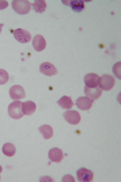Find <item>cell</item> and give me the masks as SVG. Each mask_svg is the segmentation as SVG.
Wrapping results in <instances>:
<instances>
[{
    "label": "cell",
    "mask_w": 121,
    "mask_h": 182,
    "mask_svg": "<svg viewBox=\"0 0 121 182\" xmlns=\"http://www.w3.org/2000/svg\"><path fill=\"white\" fill-rule=\"evenodd\" d=\"M57 103L62 108L65 109H71L74 105L71 97L65 95L60 98L57 101Z\"/></svg>",
    "instance_id": "15"
},
{
    "label": "cell",
    "mask_w": 121,
    "mask_h": 182,
    "mask_svg": "<svg viewBox=\"0 0 121 182\" xmlns=\"http://www.w3.org/2000/svg\"><path fill=\"white\" fill-rule=\"evenodd\" d=\"M65 120L69 123L72 125L78 124L81 120V116L79 113L74 110H68L63 114Z\"/></svg>",
    "instance_id": "7"
},
{
    "label": "cell",
    "mask_w": 121,
    "mask_h": 182,
    "mask_svg": "<svg viewBox=\"0 0 121 182\" xmlns=\"http://www.w3.org/2000/svg\"><path fill=\"white\" fill-rule=\"evenodd\" d=\"M33 9L37 13H42L44 12L47 7V5L45 0H35L32 4Z\"/></svg>",
    "instance_id": "18"
},
{
    "label": "cell",
    "mask_w": 121,
    "mask_h": 182,
    "mask_svg": "<svg viewBox=\"0 0 121 182\" xmlns=\"http://www.w3.org/2000/svg\"><path fill=\"white\" fill-rule=\"evenodd\" d=\"M10 97L13 100H19L25 96V90L21 86L16 85L11 86L9 90Z\"/></svg>",
    "instance_id": "6"
},
{
    "label": "cell",
    "mask_w": 121,
    "mask_h": 182,
    "mask_svg": "<svg viewBox=\"0 0 121 182\" xmlns=\"http://www.w3.org/2000/svg\"><path fill=\"white\" fill-rule=\"evenodd\" d=\"M62 181L63 182H75L74 178L70 175H67L63 178Z\"/></svg>",
    "instance_id": "21"
},
{
    "label": "cell",
    "mask_w": 121,
    "mask_h": 182,
    "mask_svg": "<svg viewBox=\"0 0 121 182\" xmlns=\"http://www.w3.org/2000/svg\"><path fill=\"white\" fill-rule=\"evenodd\" d=\"M3 25V24H0V33L1 32L2 30V27Z\"/></svg>",
    "instance_id": "23"
},
{
    "label": "cell",
    "mask_w": 121,
    "mask_h": 182,
    "mask_svg": "<svg viewBox=\"0 0 121 182\" xmlns=\"http://www.w3.org/2000/svg\"><path fill=\"white\" fill-rule=\"evenodd\" d=\"M39 132L46 140L51 138L53 135V130L52 127L48 125H44L38 128Z\"/></svg>",
    "instance_id": "16"
},
{
    "label": "cell",
    "mask_w": 121,
    "mask_h": 182,
    "mask_svg": "<svg viewBox=\"0 0 121 182\" xmlns=\"http://www.w3.org/2000/svg\"><path fill=\"white\" fill-rule=\"evenodd\" d=\"M49 159L52 162L57 163L60 162L64 158L62 150L58 148H53L48 152Z\"/></svg>",
    "instance_id": "12"
},
{
    "label": "cell",
    "mask_w": 121,
    "mask_h": 182,
    "mask_svg": "<svg viewBox=\"0 0 121 182\" xmlns=\"http://www.w3.org/2000/svg\"><path fill=\"white\" fill-rule=\"evenodd\" d=\"M2 151L5 155L8 157H11L15 153V147L11 143H6L4 144L2 147Z\"/></svg>",
    "instance_id": "17"
},
{
    "label": "cell",
    "mask_w": 121,
    "mask_h": 182,
    "mask_svg": "<svg viewBox=\"0 0 121 182\" xmlns=\"http://www.w3.org/2000/svg\"><path fill=\"white\" fill-rule=\"evenodd\" d=\"M2 170V166L0 165V173H1Z\"/></svg>",
    "instance_id": "24"
},
{
    "label": "cell",
    "mask_w": 121,
    "mask_h": 182,
    "mask_svg": "<svg viewBox=\"0 0 121 182\" xmlns=\"http://www.w3.org/2000/svg\"><path fill=\"white\" fill-rule=\"evenodd\" d=\"M11 6L14 11L20 15L28 13L31 8L30 2L26 0H13L11 3Z\"/></svg>",
    "instance_id": "1"
},
{
    "label": "cell",
    "mask_w": 121,
    "mask_h": 182,
    "mask_svg": "<svg viewBox=\"0 0 121 182\" xmlns=\"http://www.w3.org/2000/svg\"><path fill=\"white\" fill-rule=\"evenodd\" d=\"M77 178L79 182H90L93 178V173L92 170L84 167L79 169L77 171Z\"/></svg>",
    "instance_id": "5"
},
{
    "label": "cell",
    "mask_w": 121,
    "mask_h": 182,
    "mask_svg": "<svg viewBox=\"0 0 121 182\" xmlns=\"http://www.w3.org/2000/svg\"><path fill=\"white\" fill-rule=\"evenodd\" d=\"M32 45L36 51L40 52L46 47V42L42 35L38 34L34 37L32 41Z\"/></svg>",
    "instance_id": "11"
},
{
    "label": "cell",
    "mask_w": 121,
    "mask_h": 182,
    "mask_svg": "<svg viewBox=\"0 0 121 182\" xmlns=\"http://www.w3.org/2000/svg\"><path fill=\"white\" fill-rule=\"evenodd\" d=\"M8 5V3L6 0H0V10L4 9Z\"/></svg>",
    "instance_id": "22"
},
{
    "label": "cell",
    "mask_w": 121,
    "mask_h": 182,
    "mask_svg": "<svg viewBox=\"0 0 121 182\" xmlns=\"http://www.w3.org/2000/svg\"><path fill=\"white\" fill-rule=\"evenodd\" d=\"M39 69L41 73L47 76H52L57 73V69L55 67L49 62L42 63L40 65Z\"/></svg>",
    "instance_id": "10"
},
{
    "label": "cell",
    "mask_w": 121,
    "mask_h": 182,
    "mask_svg": "<svg viewBox=\"0 0 121 182\" xmlns=\"http://www.w3.org/2000/svg\"><path fill=\"white\" fill-rule=\"evenodd\" d=\"M69 5L72 10L76 12L82 11L84 8L83 2L81 0H71L69 2Z\"/></svg>",
    "instance_id": "19"
},
{
    "label": "cell",
    "mask_w": 121,
    "mask_h": 182,
    "mask_svg": "<svg viewBox=\"0 0 121 182\" xmlns=\"http://www.w3.org/2000/svg\"><path fill=\"white\" fill-rule=\"evenodd\" d=\"M23 103L19 101L13 102L9 104L8 107V113L11 118L18 120L22 117L24 114L22 110Z\"/></svg>",
    "instance_id": "2"
},
{
    "label": "cell",
    "mask_w": 121,
    "mask_h": 182,
    "mask_svg": "<svg viewBox=\"0 0 121 182\" xmlns=\"http://www.w3.org/2000/svg\"><path fill=\"white\" fill-rule=\"evenodd\" d=\"M13 33L15 39L21 43L28 42L31 39V35L30 33L27 30L21 28H18L14 30Z\"/></svg>",
    "instance_id": "4"
},
{
    "label": "cell",
    "mask_w": 121,
    "mask_h": 182,
    "mask_svg": "<svg viewBox=\"0 0 121 182\" xmlns=\"http://www.w3.org/2000/svg\"><path fill=\"white\" fill-rule=\"evenodd\" d=\"M9 78L8 72L5 70L0 69V85L6 84Z\"/></svg>",
    "instance_id": "20"
},
{
    "label": "cell",
    "mask_w": 121,
    "mask_h": 182,
    "mask_svg": "<svg viewBox=\"0 0 121 182\" xmlns=\"http://www.w3.org/2000/svg\"><path fill=\"white\" fill-rule=\"evenodd\" d=\"M115 83V79L112 76L104 74L100 77L99 85L102 89L108 91L113 87Z\"/></svg>",
    "instance_id": "3"
},
{
    "label": "cell",
    "mask_w": 121,
    "mask_h": 182,
    "mask_svg": "<svg viewBox=\"0 0 121 182\" xmlns=\"http://www.w3.org/2000/svg\"><path fill=\"white\" fill-rule=\"evenodd\" d=\"M36 109L35 103L31 101H27L22 103V110L25 115L28 116L32 115L35 112Z\"/></svg>",
    "instance_id": "14"
},
{
    "label": "cell",
    "mask_w": 121,
    "mask_h": 182,
    "mask_svg": "<svg viewBox=\"0 0 121 182\" xmlns=\"http://www.w3.org/2000/svg\"><path fill=\"white\" fill-rule=\"evenodd\" d=\"M100 79V77L97 74L94 73H90L85 76L84 81L86 86L93 88L98 86Z\"/></svg>",
    "instance_id": "8"
},
{
    "label": "cell",
    "mask_w": 121,
    "mask_h": 182,
    "mask_svg": "<svg viewBox=\"0 0 121 182\" xmlns=\"http://www.w3.org/2000/svg\"><path fill=\"white\" fill-rule=\"evenodd\" d=\"M93 101V100L87 97L81 96L77 99L76 104L79 109L87 110L91 108Z\"/></svg>",
    "instance_id": "9"
},
{
    "label": "cell",
    "mask_w": 121,
    "mask_h": 182,
    "mask_svg": "<svg viewBox=\"0 0 121 182\" xmlns=\"http://www.w3.org/2000/svg\"><path fill=\"white\" fill-rule=\"evenodd\" d=\"M0 179H1V177H0Z\"/></svg>",
    "instance_id": "25"
},
{
    "label": "cell",
    "mask_w": 121,
    "mask_h": 182,
    "mask_svg": "<svg viewBox=\"0 0 121 182\" xmlns=\"http://www.w3.org/2000/svg\"><path fill=\"white\" fill-rule=\"evenodd\" d=\"M84 93L87 97L94 100L100 98L102 93V90L99 87L90 88L86 86L84 87Z\"/></svg>",
    "instance_id": "13"
}]
</instances>
